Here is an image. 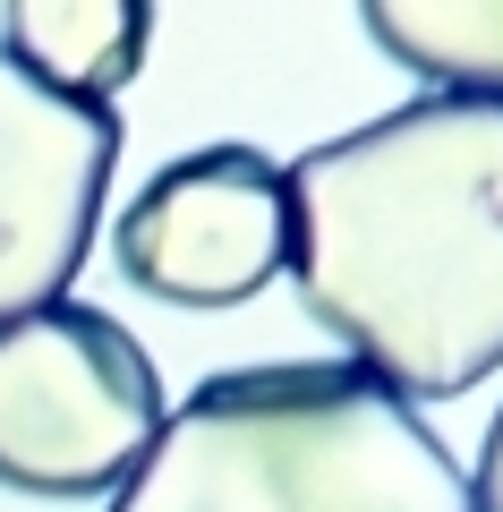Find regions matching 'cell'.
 Segmentation results:
<instances>
[{
    "instance_id": "6",
    "label": "cell",
    "mask_w": 503,
    "mask_h": 512,
    "mask_svg": "<svg viewBox=\"0 0 503 512\" xmlns=\"http://www.w3.org/2000/svg\"><path fill=\"white\" fill-rule=\"evenodd\" d=\"M154 9L145 0H18L0 18V60H18L35 86L103 103L145 69Z\"/></svg>"
},
{
    "instance_id": "8",
    "label": "cell",
    "mask_w": 503,
    "mask_h": 512,
    "mask_svg": "<svg viewBox=\"0 0 503 512\" xmlns=\"http://www.w3.org/2000/svg\"><path fill=\"white\" fill-rule=\"evenodd\" d=\"M469 512H503V410H495V427H486L478 478H469Z\"/></svg>"
},
{
    "instance_id": "5",
    "label": "cell",
    "mask_w": 503,
    "mask_h": 512,
    "mask_svg": "<svg viewBox=\"0 0 503 512\" xmlns=\"http://www.w3.org/2000/svg\"><path fill=\"white\" fill-rule=\"evenodd\" d=\"M120 163V111L52 94L0 60V325L60 308Z\"/></svg>"
},
{
    "instance_id": "4",
    "label": "cell",
    "mask_w": 503,
    "mask_h": 512,
    "mask_svg": "<svg viewBox=\"0 0 503 512\" xmlns=\"http://www.w3.org/2000/svg\"><path fill=\"white\" fill-rule=\"evenodd\" d=\"M111 256L171 308H239L290 274V180L256 146H197L128 197Z\"/></svg>"
},
{
    "instance_id": "3",
    "label": "cell",
    "mask_w": 503,
    "mask_h": 512,
    "mask_svg": "<svg viewBox=\"0 0 503 512\" xmlns=\"http://www.w3.org/2000/svg\"><path fill=\"white\" fill-rule=\"evenodd\" d=\"M162 427V376L103 308H35L0 325V487L86 504L145 461Z\"/></svg>"
},
{
    "instance_id": "2",
    "label": "cell",
    "mask_w": 503,
    "mask_h": 512,
    "mask_svg": "<svg viewBox=\"0 0 503 512\" xmlns=\"http://www.w3.org/2000/svg\"><path fill=\"white\" fill-rule=\"evenodd\" d=\"M111 512H469V478L367 367L273 359L162 410Z\"/></svg>"
},
{
    "instance_id": "1",
    "label": "cell",
    "mask_w": 503,
    "mask_h": 512,
    "mask_svg": "<svg viewBox=\"0 0 503 512\" xmlns=\"http://www.w3.org/2000/svg\"><path fill=\"white\" fill-rule=\"evenodd\" d=\"M282 180L307 316L350 367L401 402H452L503 367V103L418 94Z\"/></svg>"
},
{
    "instance_id": "7",
    "label": "cell",
    "mask_w": 503,
    "mask_h": 512,
    "mask_svg": "<svg viewBox=\"0 0 503 512\" xmlns=\"http://www.w3.org/2000/svg\"><path fill=\"white\" fill-rule=\"evenodd\" d=\"M367 35L401 69L503 103V0H367Z\"/></svg>"
}]
</instances>
